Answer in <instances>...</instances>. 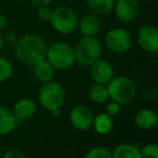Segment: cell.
<instances>
[{
  "label": "cell",
  "instance_id": "cell-1",
  "mask_svg": "<svg viewBox=\"0 0 158 158\" xmlns=\"http://www.w3.org/2000/svg\"><path fill=\"white\" fill-rule=\"evenodd\" d=\"M14 45V54L19 61L26 66L33 67L45 59L48 44L40 35L26 33L17 38Z\"/></svg>",
  "mask_w": 158,
  "mask_h": 158
},
{
  "label": "cell",
  "instance_id": "cell-2",
  "mask_svg": "<svg viewBox=\"0 0 158 158\" xmlns=\"http://www.w3.org/2000/svg\"><path fill=\"white\" fill-rule=\"evenodd\" d=\"M45 59L53 66L55 70H68L75 63L74 48L64 41H56L48 45Z\"/></svg>",
  "mask_w": 158,
  "mask_h": 158
},
{
  "label": "cell",
  "instance_id": "cell-3",
  "mask_svg": "<svg viewBox=\"0 0 158 158\" xmlns=\"http://www.w3.org/2000/svg\"><path fill=\"white\" fill-rule=\"evenodd\" d=\"M106 87L109 98L121 106L131 103L137 97V85L130 77L125 75L114 77L106 84Z\"/></svg>",
  "mask_w": 158,
  "mask_h": 158
},
{
  "label": "cell",
  "instance_id": "cell-4",
  "mask_svg": "<svg viewBox=\"0 0 158 158\" xmlns=\"http://www.w3.org/2000/svg\"><path fill=\"white\" fill-rule=\"evenodd\" d=\"M79 15L68 6H59L53 10L50 24L56 32L69 35L74 32L79 25Z\"/></svg>",
  "mask_w": 158,
  "mask_h": 158
},
{
  "label": "cell",
  "instance_id": "cell-5",
  "mask_svg": "<svg viewBox=\"0 0 158 158\" xmlns=\"http://www.w3.org/2000/svg\"><path fill=\"white\" fill-rule=\"evenodd\" d=\"M75 63L83 67H90L100 58L102 46L96 37H82L74 48Z\"/></svg>",
  "mask_w": 158,
  "mask_h": 158
},
{
  "label": "cell",
  "instance_id": "cell-6",
  "mask_svg": "<svg viewBox=\"0 0 158 158\" xmlns=\"http://www.w3.org/2000/svg\"><path fill=\"white\" fill-rule=\"evenodd\" d=\"M66 99V92L64 86L57 81H48L42 83L38 93V100L40 104L48 112L55 109H60Z\"/></svg>",
  "mask_w": 158,
  "mask_h": 158
},
{
  "label": "cell",
  "instance_id": "cell-7",
  "mask_svg": "<svg viewBox=\"0 0 158 158\" xmlns=\"http://www.w3.org/2000/svg\"><path fill=\"white\" fill-rule=\"evenodd\" d=\"M104 44L113 53L125 54L131 48L132 39L126 29L112 28L104 35Z\"/></svg>",
  "mask_w": 158,
  "mask_h": 158
},
{
  "label": "cell",
  "instance_id": "cell-8",
  "mask_svg": "<svg viewBox=\"0 0 158 158\" xmlns=\"http://www.w3.org/2000/svg\"><path fill=\"white\" fill-rule=\"evenodd\" d=\"M114 11L117 19L122 23H131L140 14V4L138 0H115Z\"/></svg>",
  "mask_w": 158,
  "mask_h": 158
},
{
  "label": "cell",
  "instance_id": "cell-9",
  "mask_svg": "<svg viewBox=\"0 0 158 158\" xmlns=\"http://www.w3.org/2000/svg\"><path fill=\"white\" fill-rule=\"evenodd\" d=\"M137 41L140 48L145 52H158V28L150 24L142 26L138 31Z\"/></svg>",
  "mask_w": 158,
  "mask_h": 158
},
{
  "label": "cell",
  "instance_id": "cell-10",
  "mask_svg": "<svg viewBox=\"0 0 158 158\" xmlns=\"http://www.w3.org/2000/svg\"><path fill=\"white\" fill-rule=\"evenodd\" d=\"M70 122L72 126L77 130H87L93 126L94 114L88 106L79 104L70 111Z\"/></svg>",
  "mask_w": 158,
  "mask_h": 158
},
{
  "label": "cell",
  "instance_id": "cell-11",
  "mask_svg": "<svg viewBox=\"0 0 158 158\" xmlns=\"http://www.w3.org/2000/svg\"><path fill=\"white\" fill-rule=\"evenodd\" d=\"M90 77L95 83L106 85L114 77V68L108 60L99 58L90 66Z\"/></svg>",
  "mask_w": 158,
  "mask_h": 158
},
{
  "label": "cell",
  "instance_id": "cell-12",
  "mask_svg": "<svg viewBox=\"0 0 158 158\" xmlns=\"http://www.w3.org/2000/svg\"><path fill=\"white\" fill-rule=\"evenodd\" d=\"M37 111V104L31 98H22L17 100L13 106V114L17 122L30 119Z\"/></svg>",
  "mask_w": 158,
  "mask_h": 158
},
{
  "label": "cell",
  "instance_id": "cell-13",
  "mask_svg": "<svg viewBox=\"0 0 158 158\" xmlns=\"http://www.w3.org/2000/svg\"><path fill=\"white\" fill-rule=\"evenodd\" d=\"M101 22L98 15L93 13H88L79 19L77 29L83 35V37H96L97 33L100 31Z\"/></svg>",
  "mask_w": 158,
  "mask_h": 158
},
{
  "label": "cell",
  "instance_id": "cell-14",
  "mask_svg": "<svg viewBox=\"0 0 158 158\" xmlns=\"http://www.w3.org/2000/svg\"><path fill=\"white\" fill-rule=\"evenodd\" d=\"M16 125L17 121L12 111L0 106V135H6L12 132Z\"/></svg>",
  "mask_w": 158,
  "mask_h": 158
},
{
  "label": "cell",
  "instance_id": "cell-15",
  "mask_svg": "<svg viewBox=\"0 0 158 158\" xmlns=\"http://www.w3.org/2000/svg\"><path fill=\"white\" fill-rule=\"evenodd\" d=\"M135 123L142 130H151L156 127V113L150 109H142L135 115Z\"/></svg>",
  "mask_w": 158,
  "mask_h": 158
},
{
  "label": "cell",
  "instance_id": "cell-16",
  "mask_svg": "<svg viewBox=\"0 0 158 158\" xmlns=\"http://www.w3.org/2000/svg\"><path fill=\"white\" fill-rule=\"evenodd\" d=\"M115 0H86V6L90 13L98 16L108 15L114 9Z\"/></svg>",
  "mask_w": 158,
  "mask_h": 158
},
{
  "label": "cell",
  "instance_id": "cell-17",
  "mask_svg": "<svg viewBox=\"0 0 158 158\" xmlns=\"http://www.w3.org/2000/svg\"><path fill=\"white\" fill-rule=\"evenodd\" d=\"M32 68L35 79L41 83H46L48 81H52L55 75V69L46 59H43L40 63L35 64Z\"/></svg>",
  "mask_w": 158,
  "mask_h": 158
},
{
  "label": "cell",
  "instance_id": "cell-18",
  "mask_svg": "<svg viewBox=\"0 0 158 158\" xmlns=\"http://www.w3.org/2000/svg\"><path fill=\"white\" fill-rule=\"evenodd\" d=\"M112 158H142L141 151L137 145L119 144L112 152Z\"/></svg>",
  "mask_w": 158,
  "mask_h": 158
},
{
  "label": "cell",
  "instance_id": "cell-19",
  "mask_svg": "<svg viewBox=\"0 0 158 158\" xmlns=\"http://www.w3.org/2000/svg\"><path fill=\"white\" fill-rule=\"evenodd\" d=\"M93 127H94L96 132L99 135H108L113 128L112 116H110L108 113H100L94 117Z\"/></svg>",
  "mask_w": 158,
  "mask_h": 158
},
{
  "label": "cell",
  "instance_id": "cell-20",
  "mask_svg": "<svg viewBox=\"0 0 158 158\" xmlns=\"http://www.w3.org/2000/svg\"><path fill=\"white\" fill-rule=\"evenodd\" d=\"M88 97L95 103H104L109 99V92L106 84L95 83L88 90Z\"/></svg>",
  "mask_w": 158,
  "mask_h": 158
},
{
  "label": "cell",
  "instance_id": "cell-21",
  "mask_svg": "<svg viewBox=\"0 0 158 158\" xmlns=\"http://www.w3.org/2000/svg\"><path fill=\"white\" fill-rule=\"evenodd\" d=\"M13 64L6 57H0V83L8 81L13 75Z\"/></svg>",
  "mask_w": 158,
  "mask_h": 158
},
{
  "label": "cell",
  "instance_id": "cell-22",
  "mask_svg": "<svg viewBox=\"0 0 158 158\" xmlns=\"http://www.w3.org/2000/svg\"><path fill=\"white\" fill-rule=\"evenodd\" d=\"M84 158H112V152L104 146H96L90 148Z\"/></svg>",
  "mask_w": 158,
  "mask_h": 158
},
{
  "label": "cell",
  "instance_id": "cell-23",
  "mask_svg": "<svg viewBox=\"0 0 158 158\" xmlns=\"http://www.w3.org/2000/svg\"><path fill=\"white\" fill-rule=\"evenodd\" d=\"M142 158H158V144L148 143L140 148Z\"/></svg>",
  "mask_w": 158,
  "mask_h": 158
},
{
  "label": "cell",
  "instance_id": "cell-24",
  "mask_svg": "<svg viewBox=\"0 0 158 158\" xmlns=\"http://www.w3.org/2000/svg\"><path fill=\"white\" fill-rule=\"evenodd\" d=\"M53 10L50 8V6H41V8L37 9V16L43 23H50L51 17H52Z\"/></svg>",
  "mask_w": 158,
  "mask_h": 158
},
{
  "label": "cell",
  "instance_id": "cell-25",
  "mask_svg": "<svg viewBox=\"0 0 158 158\" xmlns=\"http://www.w3.org/2000/svg\"><path fill=\"white\" fill-rule=\"evenodd\" d=\"M106 113H108L110 116H115V115H117L119 113V111H121V104L117 103V102L115 101H111L108 103V106H106Z\"/></svg>",
  "mask_w": 158,
  "mask_h": 158
},
{
  "label": "cell",
  "instance_id": "cell-26",
  "mask_svg": "<svg viewBox=\"0 0 158 158\" xmlns=\"http://www.w3.org/2000/svg\"><path fill=\"white\" fill-rule=\"evenodd\" d=\"M1 158H27V157L19 150H9L2 154Z\"/></svg>",
  "mask_w": 158,
  "mask_h": 158
},
{
  "label": "cell",
  "instance_id": "cell-27",
  "mask_svg": "<svg viewBox=\"0 0 158 158\" xmlns=\"http://www.w3.org/2000/svg\"><path fill=\"white\" fill-rule=\"evenodd\" d=\"M53 0H30L31 4L35 8H41V6H48L52 3Z\"/></svg>",
  "mask_w": 158,
  "mask_h": 158
},
{
  "label": "cell",
  "instance_id": "cell-28",
  "mask_svg": "<svg viewBox=\"0 0 158 158\" xmlns=\"http://www.w3.org/2000/svg\"><path fill=\"white\" fill-rule=\"evenodd\" d=\"M8 26V19L3 13H0V30L4 29Z\"/></svg>",
  "mask_w": 158,
  "mask_h": 158
},
{
  "label": "cell",
  "instance_id": "cell-29",
  "mask_svg": "<svg viewBox=\"0 0 158 158\" xmlns=\"http://www.w3.org/2000/svg\"><path fill=\"white\" fill-rule=\"evenodd\" d=\"M50 113H51V115L54 117V118H58V117L60 116V114H61V111H60V109H55V110L50 111Z\"/></svg>",
  "mask_w": 158,
  "mask_h": 158
},
{
  "label": "cell",
  "instance_id": "cell-30",
  "mask_svg": "<svg viewBox=\"0 0 158 158\" xmlns=\"http://www.w3.org/2000/svg\"><path fill=\"white\" fill-rule=\"evenodd\" d=\"M3 45H4V41H3V38L0 35V52L2 51V48H3Z\"/></svg>",
  "mask_w": 158,
  "mask_h": 158
},
{
  "label": "cell",
  "instance_id": "cell-31",
  "mask_svg": "<svg viewBox=\"0 0 158 158\" xmlns=\"http://www.w3.org/2000/svg\"><path fill=\"white\" fill-rule=\"evenodd\" d=\"M156 127L158 128V112L156 113Z\"/></svg>",
  "mask_w": 158,
  "mask_h": 158
},
{
  "label": "cell",
  "instance_id": "cell-32",
  "mask_svg": "<svg viewBox=\"0 0 158 158\" xmlns=\"http://www.w3.org/2000/svg\"><path fill=\"white\" fill-rule=\"evenodd\" d=\"M2 154H3V151H2L1 148H0V157L2 156Z\"/></svg>",
  "mask_w": 158,
  "mask_h": 158
},
{
  "label": "cell",
  "instance_id": "cell-33",
  "mask_svg": "<svg viewBox=\"0 0 158 158\" xmlns=\"http://www.w3.org/2000/svg\"><path fill=\"white\" fill-rule=\"evenodd\" d=\"M138 1H139V0H138Z\"/></svg>",
  "mask_w": 158,
  "mask_h": 158
},
{
  "label": "cell",
  "instance_id": "cell-34",
  "mask_svg": "<svg viewBox=\"0 0 158 158\" xmlns=\"http://www.w3.org/2000/svg\"><path fill=\"white\" fill-rule=\"evenodd\" d=\"M0 158H1V157H0Z\"/></svg>",
  "mask_w": 158,
  "mask_h": 158
}]
</instances>
